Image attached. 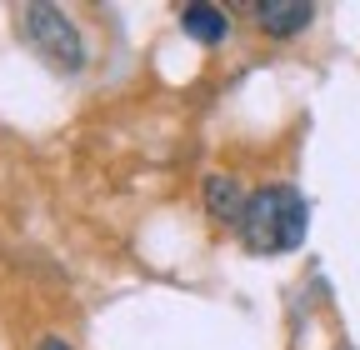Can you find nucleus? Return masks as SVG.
I'll list each match as a JSON object with an SVG mask.
<instances>
[{"mask_svg":"<svg viewBox=\"0 0 360 350\" xmlns=\"http://www.w3.org/2000/svg\"><path fill=\"white\" fill-rule=\"evenodd\" d=\"M310 231V205L295 186H260L250 190L245 221H240V245L250 255H285L305 240Z\"/></svg>","mask_w":360,"mask_h":350,"instance_id":"obj_1","label":"nucleus"},{"mask_svg":"<svg viewBox=\"0 0 360 350\" xmlns=\"http://www.w3.org/2000/svg\"><path fill=\"white\" fill-rule=\"evenodd\" d=\"M20 40L45 65H56L60 75H80V65H85V40L60 6H25L20 11Z\"/></svg>","mask_w":360,"mask_h":350,"instance_id":"obj_2","label":"nucleus"},{"mask_svg":"<svg viewBox=\"0 0 360 350\" xmlns=\"http://www.w3.org/2000/svg\"><path fill=\"white\" fill-rule=\"evenodd\" d=\"M200 195H205V210H210V221L215 226H236L240 231V221H245V205H250V190L236 181V175H205L200 181Z\"/></svg>","mask_w":360,"mask_h":350,"instance_id":"obj_3","label":"nucleus"},{"mask_svg":"<svg viewBox=\"0 0 360 350\" xmlns=\"http://www.w3.org/2000/svg\"><path fill=\"white\" fill-rule=\"evenodd\" d=\"M310 20H315V6H305V0H265V6H255V25L270 40H290Z\"/></svg>","mask_w":360,"mask_h":350,"instance_id":"obj_4","label":"nucleus"},{"mask_svg":"<svg viewBox=\"0 0 360 350\" xmlns=\"http://www.w3.org/2000/svg\"><path fill=\"white\" fill-rule=\"evenodd\" d=\"M180 30H186L191 40H200V46H220V40L231 35V15H225L220 6H205V0H195V6L180 11Z\"/></svg>","mask_w":360,"mask_h":350,"instance_id":"obj_5","label":"nucleus"},{"mask_svg":"<svg viewBox=\"0 0 360 350\" xmlns=\"http://www.w3.org/2000/svg\"><path fill=\"white\" fill-rule=\"evenodd\" d=\"M35 350H75V345H70V340H60V335H45Z\"/></svg>","mask_w":360,"mask_h":350,"instance_id":"obj_6","label":"nucleus"}]
</instances>
